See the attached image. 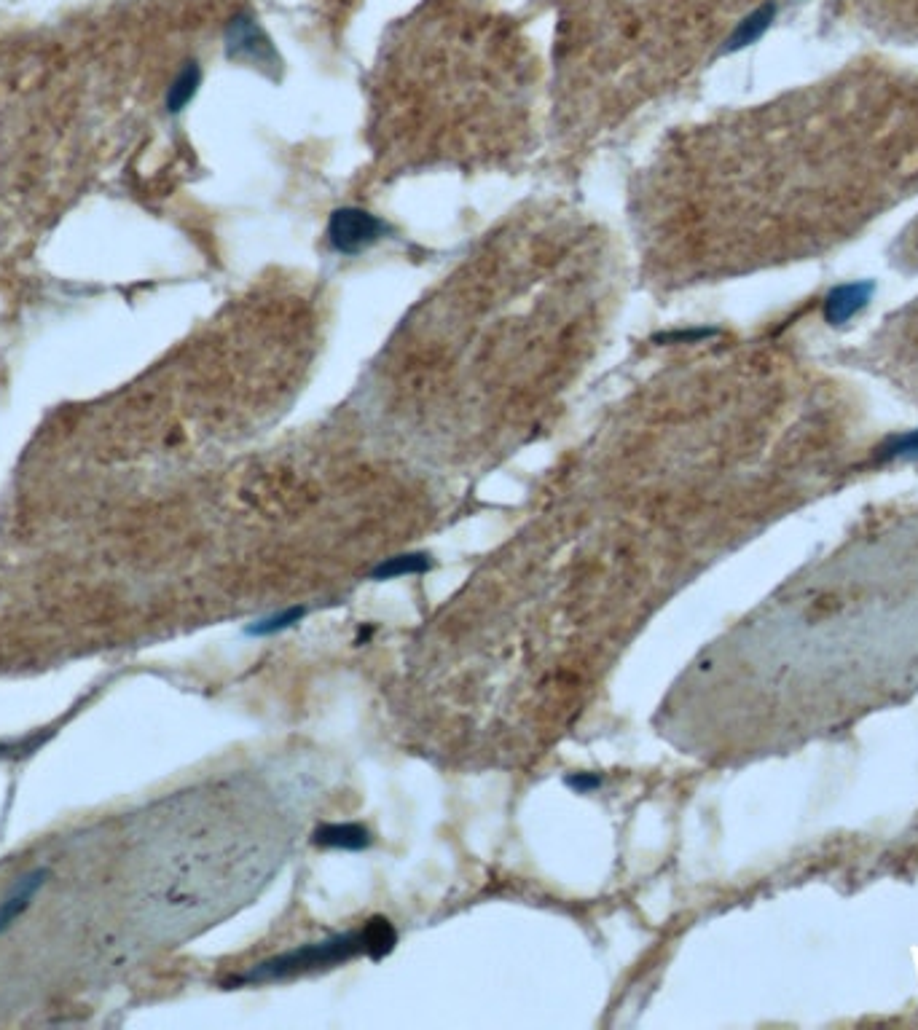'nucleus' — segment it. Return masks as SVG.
I'll list each match as a JSON object with an SVG mask.
<instances>
[{"mask_svg":"<svg viewBox=\"0 0 918 1030\" xmlns=\"http://www.w3.org/2000/svg\"><path fill=\"white\" fill-rule=\"evenodd\" d=\"M392 945H395V931H392L390 923L368 921L366 929L349 931V934L325 939V942H317V945H304L298 947V950L280 955V958L258 963L253 971L242 974L237 982L253 985V982L285 980V977H296V974H304V971L339 966V963L349 961L355 955H384L390 953Z\"/></svg>","mask_w":918,"mask_h":1030,"instance_id":"f257e3e1","label":"nucleus"},{"mask_svg":"<svg viewBox=\"0 0 918 1030\" xmlns=\"http://www.w3.org/2000/svg\"><path fill=\"white\" fill-rule=\"evenodd\" d=\"M390 234V226L379 215L360 207H341L328 220V245L333 253L357 255Z\"/></svg>","mask_w":918,"mask_h":1030,"instance_id":"f03ea898","label":"nucleus"},{"mask_svg":"<svg viewBox=\"0 0 918 1030\" xmlns=\"http://www.w3.org/2000/svg\"><path fill=\"white\" fill-rule=\"evenodd\" d=\"M223 46H226V57L234 62H247V65L277 62V51H274L269 35L245 11L231 17L226 33H223Z\"/></svg>","mask_w":918,"mask_h":1030,"instance_id":"7ed1b4c3","label":"nucleus"},{"mask_svg":"<svg viewBox=\"0 0 918 1030\" xmlns=\"http://www.w3.org/2000/svg\"><path fill=\"white\" fill-rule=\"evenodd\" d=\"M876 293V285L870 279H862V282H846V285H838L825 296V304H822V317H825L827 325H846L849 320H854L867 304L870 298Z\"/></svg>","mask_w":918,"mask_h":1030,"instance_id":"20e7f679","label":"nucleus"},{"mask_svg":"<svg viewBox=\"0 0 918 1030\" xmlns=\"http://www.w3.org/2000/svg\"><path fill=\"white\" fill-rule=\"evenodd\" d=\"M43 883H46V870L27 872L25 878L14 883L9 896L0 902V937L14 926L19 915H25L30 910V904H33L35 894L43 888Z\"/></svg>","mask_w":918,"mask_h":1030,"instance_id":"39448f33","label":"nucleus"},{"mask_svg":"<svg viewBox=\"0 0 918 1030\" xmlns=\"http://www.w3.org/2000/svg\"><path fill=\"white\" fill-rule=\"evenodd\" d=\"M774 17H776L774 3H763L760 9H755L752 14H747V17L741 19L739 25H736V30L731 33V38L725 41V51H741V49H747V46H752V43L760 41V38L765 35V30H768L771 22H774Z\"/></svg>","mask_w":918,"mask_h":1030,"instance_id":"423d86ee","label":"nucleus"},{"mask_svg":"<svg viewBox=\"0 0 918 1030\" xmlns=\"http://www.w3.org/2000/svg\"><path fill=\"white\" fill-rule=\"evenodd\" d=\"M315 843L325 848H344V851H363L371 845V835L360 824H325L315 832Z\"/></svg>","mask_w":918,"mask_h":1030,"instance_id":"0eeeda50","label":"nucleus"},{"mask_svg":"<svg viewBox=\"0 0 918 1030\" xmlns=\"http://www.w3.org/2000/svg\"><path fill=\"white\" fill-rule=\"evenodd\" d=\"M199 86H202V68H199V62H186V65L178 70V76L172 78L170 89H167V97H164L167 110H170V113H180L188 102L194 100L196 92H199Z\"/></svg>","mask_w":918,"mask_h":1030,"instance_id":"6e6552de","label":"nucleus"},{"mask_svg":"<svg viewBox=\"0 0 918 1030\" xmlns=\"http://www.w3.org/2000/svg\"><path fill=\"white\" fill-rule=\"evenodd\" d=\"M430 569V556L425 553H403V556L384 558L382 564L371 569V580H400V577L425 575Z\"/></svg>","mask_w":918,"mask_h":1030,"instance_id":"1a4fd4ad","label":"nucleus"},{"mask_svg":"<svg viewBox=\"0 0 918 1030\" xmlns=\"http://www.w3.org/2000/svg\"><path fill=\"white\" fill-rule=\"evenodd\" d=\"M304 615H306V607L282 609V612H277V615L264 617V620H258L255 625H250V628H247V634H253V636L280 634V631H288V628H293L296 623H301Z\"/></svg>","mask_w":918,"mask_h":1030,"instance_id":"9d476101","label":"nucleus"},{"mask_svg":"<svg viewBox=\"0 0 918 1030\" xmlns=\"http://www.w3.org/2000/svg\"><path fill=\"white\" fill-rule=\"evenodd\" d=\"M918 456V430L905 432V435H897L881 448V459L889 462V459H913Z\"/></svg>","mask_w":918,"mask_h":1030,"instance_id":"9b49d317","label":"nucleus"},{"mask_svg":"<svg viewBox=\"0 0 918 1030\" xmlns=\"http://www.w3.org/2000/svg\"><path fill=\"white\" fill-rule=\"evenodd\" d=\"M717 336L714 328H690V330H677V333H663L658 336V341H677V344H696V341H704V338Z\"/></svg>","mask_w":918,"mask_h":1030,"instance_id":"f8f14e48","label":"nucleus"},{"mask_svg":"<svg viewBox=\"0 0 918 1030\" xmlns=\"http://www.w3.org/2000/svg\"><path fill=\"white\" fill-rule=\"evenodd\" d=\"M602 784L599 778L596 776H588V773H583V776H572L570 778V786L572 789H578V792H594L596 786Z\"/></svg>","mask_w":918,"mask_h":1030,"instance_id":"ddd939ff","label":"nucleus"}]
</instances>
